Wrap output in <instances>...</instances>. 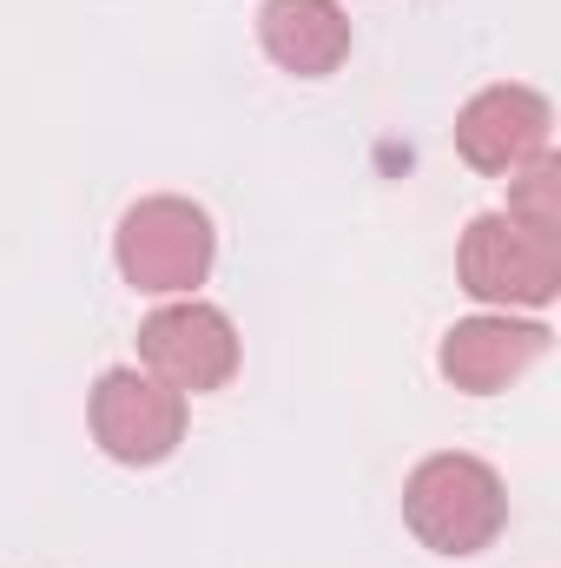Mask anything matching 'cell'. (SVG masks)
Wrapping results in <instances>:
<instances>
[{
    "label": "cell",
    "mask_w": 561,
    "mask_h": 568,
    "mask_svg": "<svg viewBox=\"0 0 561 568\" xmlns=\"http://www.w3.org/2000/svg\"><path fill=\"white\" fill-rule=\"evenodd\" d=\"M93 436L113 463H165L185 443V397L140 364H120L93 384Z\"/></svg>",
    "instance_id": "5b68a950"
},
{
    "label": "cell",
    "mask_w": 561,
    "mask_h": 568,
    "mask_svg": "<svg viewBox=\"0 0 561 568\" xmlns=\"http://www.w3.org/2000/svg\"><path fill=\"white\" fill-rule=\"evenodd\" d=\"M404 523L436 556H482L509 523V489L482 456L436 449L404 483Z\"/></svg>",
    "instance_id": "6da1fadb"
},
{
    "label": "cell",
    "mask_w": 561,
    "mask_h": 568,
    "mask_svg": "<svg viewBox=\"0 0 561 568\" xmlns=\"http://www.w3.org/2000/svg\"><path fill=\"white\" fill-rule=\"evenodd\" d=\"M549 351V324H529V317H509V311H482V317H462L442 331V377L469 397H489L502 384H516L536 357Z\"/></svg>",
    "instance_id": "52a82bcc"
},
{
    "label": "cell",
    "mask_w": 561,
    "mask_h": 568,
    "mask_svg": "<svg viewBox=\"0 0 561 568\" xmlns=\"http://www.w3.org/2000/svg\"><path fill=\"white\" fill-rule=\"evenodd\" d=\"M456 272H462V291L482 304L536 311L561 291V239L509 219V212H482V219H469V232L456 245Z\"/></svg>",
    "instance_id": "3957f363"
},
{
    "label": "cell",
    "mask_w": 561,
    "mask_h": 568,
    "mask_svg": "<svg viewBox=\"0 0 561 568\" xmlns=\"http://www.w3.org/2000/svg\"><path fill=\"white\" fill-rule=\"evenodd\" d=\"M549 133H555V113L536 87H482L456 113V152L496 179H516L522 165H536L549 152Z\"/></svg>",
    "instance_id": "8992f818"
},
{
    "label": "cell",
    "mask_w": 561,
    "mask_h": 568,
    "mask_svg": "<svg viewBox=\"0 0 561 568\" xmlns=\"http://www.w3.org/2000/svg\"><path fill=\"white\" fill-rule=\"evenodd\" d=\"M509 219H522V225L561 239V159L542 152L536 165L516 172V185H509Z\"/></svg>",
    "instance_id": "9c48e42d"
},
{
    "label": "cell",
    "mask_w": 561,
    "mask_h": 568,
    "mask_svg": "<svg viewBox=\"0 0 561 568\" xmlns=\"http://www.w3.org/2000/svg\"><path fill=\"white\" fill-rule=\"evenodd\" d=\"M140 371H152L159 384H172L178 397L218 390L238 371V331L218 304L198 297H172L140 324Z\"/></svg>",
    "instance_id": "277c9868"
},
{
    "label": "cell",
    "mask_w": 561,
    "mask_h": 568,
    "mask_svg": "<svg viewBox=\"0 0 561 568\" xmlns=\"http://www.w3.org/2000/svg\"><path fill=\"white\" fill-rule=\"evenodd\" d=\"M258 47L297 80H324L350 60V13L337 0H265Z\"/></svg>",
    "instance_id": "ba28073f"
},
{
    "label": "cell",
    "mask_w": 561,
    "mask_h": 568,
    "mask_svg": "<svg viewBox=\"0 0 561 568\" xmlns=\"http://www.w3.org/2000/svg\"><path fill=\"white\" fill-rule=\"evenodd\" d=\"M120 278L133 291H152V297H192V284H205L212 258H218V232L212 219L178 199V192H159V199H140L126 219H120Z\"/></svg>",
    "instance_id": "7a4b0ae2"
}]
</instances>
